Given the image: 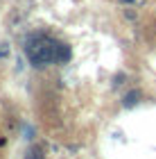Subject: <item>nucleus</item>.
<instances>
[{
  "instance_id": "1",
  "label": "nucleus",
  "mask_w": 156,
  "mask_h": 159,
  "mask_svg": "<svg viewBox=\"0 0 156 159\" xmlns=\"http://www.w3.org/2000/svg\"><path fill=\"white\" fill-rule=\"evenodd\" d=\"M25 55H27L32 66L43 68V66H50V64L68 61L70 59V48L66 43L52 39V37H45V34H32L25 41Z\"/></svg>"
},
{
  "instance_id": "2",
  "label": "nucleus",
  "mask_w": 156,
  "mask_h": 159,
  "mask_svg": "<svg viewBox=\"0 0 156 159\" xmlns=\"http://www.w3.org/2000/svg\"><path fill=\"white\" fill-rule=\"evenodd\" d=\"M43 152H45L43 146H34L30 150V155H27V159H43Z\"/></svg>"
},
{
  "instance_id": "3",
  "label": "nucleus",
  "mask_w": 156,
  "mask_h": 159,
  "mask_svg": "<svg viewBox=\"0 0 156 159\" xmlns=\"http://www.w3.org/2000/svg\"><path fill=\"white\" fill-rule=\"evenodd\" d=\"M138 98H140V93H138V91L127 93V96H124V107H131L133 102H138Z\"/></svg>"
},
{
  "instance_id": "4",
  "label": "nucleus",
  "mask_w": 156,
  "mask_h": 159,
  "mask_svg": "<svg viewBox=\"0 0 156 159\" xmlns=\"http://www.w3.org/2000/svg\"><path fill=\"white\" fill-rule=\"evenodd\" d=\"M5 52H7V50H5V48H0V57H2V55H5Z\"/></svg>"
},
{
  "instance_id": "5",
  "label": "nucleus",
  "mask_w": 156,
  "mask_h": 159,
  "mask_svg": "<svg viewBox=\"0 0 156 159\" xmlns=\"http://www.w3.org/2000/svg\"><path fill=\"white\" fill-rule=\"evenodd\" d=\"M124 2H133V0H124Z\"/></svg>"
}]
</instances>
